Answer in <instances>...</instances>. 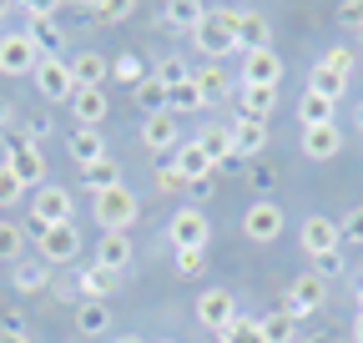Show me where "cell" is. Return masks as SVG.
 Wrapping results in <instances>:
<instances>
[{
	"instance_id": "6da1fadb",
	"label": "cell",
	"mask_w": 363,
	"mask_h": 343,
	"mask_svg": "<svg viewBox=\"0 0 363 343\" xmlns=\"http://www.w3.org/2000/svg\"><path fill=\"white\" fill-rule=\"evenodd\" d=\"M192 40H197V51L207 61H227L238 51V6H207V16L192 30Z\"/></svg>"
},
{
	"instance_id": "7a4b0ae2",
	"label": "cell",
	"mask_w": 363,
	"mask_h": 343,
	"mask_svg": "<svg viewBox=\"0 0 363 343\" xmlns=\"http://www.w3.org/2000/svg\"><path fill=\"white\" fill-rule=\"evenodd\" d=\"M91 212H96V227H101V232H126L136 218H142V197L121 182V187H111V192H96V197H91Z\"/></svg>"
},
{
	"instance_id": "3957f363",
	"label": "cell",
	"mask_w": 363,
	"mask_h": 343,
	"mask_svg": "<svg viewBox=\"0 0 363 343\" xmlns=\"http://www.w3.org/2000/svg\"><path fill=\"white\" fill-rule=\"evenodd\" d=\"M167 237H172L177 252H207V242H212L207 212H202L197 202H182V207L172 212V223H167Z\"/></svg>"
},
{
	"instance_id": "277c9868",
	"label": "cell",
	"mask_w": 363,
	"mask_h": 343,
	"mask_svg": "<svg viewBox=\"0 0 363 343\" xmlns=\"http://www.w3.org/2000/svg\"><path fill=\"white\" fill-rule=\"evenodd\" d=\"M71 218H76V202H71V192H66V187H56V182L35 187V197H30V227H35V237H40L45 227L71 223Z\"/></svg>"
},
{
	"instance_id": "5b68a950",
	"label": "cell",
	"mask_w": 363,
	"mask_h": 343,
	"mask_svg": "<svg viewBox=\"0 0 363 343\" xmlns=\"http://www.w3.org/2000/svg\"><path fill=\"white\" fill-rule=\"evenodd\" d=\"M30 81H35V91H40L45 101H71V96H76L71 61H61V56H40V66L30 71Z\"/></svg>"
},
{
	"instance_id": "8992f818",
	"label": "cell",
	"mask_w": 363,
	"mask_h": 343,
	"mask_svg": "<svg viewBox=\"0 0 363 343\" xmlns=\"http://www.w3.org/2000/svg\"><path fill=\"white\" fill-rule=\"evenodd\" d=\"M283 227H288V218H283V207L278 202H252L247 212H242V237L247 242H278L283 237Z\"/></svg>"
},
{
	"instance_id": "52a82bcc",
	"label": "cell",
	"mask_w": 363,
	"mask_h": 343,
	"mask_svg": "<svg viewBox=\"0 0 363 343\" xmlns=\"http://www.w3.org/2000/svg\"><path fill=\"white\" fill-rule=\"evenodd\" d=\"M298 247H303L308 257H328V252H338V247H343V232H338V223H333V218L313 212V218H303V227H298Z\"/></svg>"
},
{
	"instance_id": "ba28073f",
	"label": "cell",
	"mask_w": 363,
	"mask_h": 343,
	"mask_svg": "<svg viewBox=\"0 0 363 343\" xmlns=\"http://www.w3.org/2000/svg\"><path fill=\"white\" fill-rule=\"evenodd\" d=\"M35 66H40V51H35L30 30H11V35H0V71H6V76H30Z\"/></svg>"
},
{
	"instance_id": "9c48e42d",
	"label": "cell",
	"mask_w": 363,
	"mask_h": 343,
	"mask_svg": "<svg viewBox=\"0 0 363 343\" xmlns=\"http://www.w3.org/2000/svg\"><path fill=\"white\" fill-rule=\"evenodd\" d=\"M142 147L147 152H177L182 147V116L177 111H152V116H142Z\"/></svg>"
},
{
	"instance_id": "30bf717a",
	"label": "cell",
	"mask_w": 363,
	"mask_h": 343,
	"mask_svg": "<svg viewBox=\"0 0 363 343\" xmlns=\"http://www.w3.org/2000/svg\"><path fill=\"white\" fill-rule=\"evenodd\" d=\"M323 303H328V283L318 278V273H298V278H293V288H288V303H283V308L303 323L308 313H318Z\"/></svg>"
},
{
	"instance_id": "8fae6325",
	"label": "cell",
	"mask_w": 363,
	"mask_h": 343,
	"mask_svg": "<svg viewBox=\"0 0 363 343\" xmlns=\"http://www.w3.org/2000/svg\"><path fill=\"white\" fill-rule=\"evenodd\" d=\"M6 167L16 172L26 187H35V182L45 177V157H40V147L26 142V137H6Z\"/></svg>"
},
{
	"instance_id": "7c38bea8",
	"label": "cell",
	"mask_w": 363,
	"mask_h": 343,
	"mask_svg": "<svg viewBox=\"0 0 363 343\" xmlns=\"http://www.w3.org/2000/svg\"><path fill=\"white\" fill-rule=\"evenodd\" d=\"M283 56L278 51H242V86H272V91H278L283 86Z\"/></svg>"
},
{
	"instance_id": "4fadbf2b",
	"label": "cell",
	"mask_w": 363,
	"mask_h": 343,
	"mask_svg": "<svg viewBox=\"0 0 363 343\" xmlns=\"http://www.w3.org/2000/svg\"><path fill=\"white\" fill-rule=\"evenodd\" d=\"M303 157L308 162H333L343 152V126L338 121H323V126H303V137H298Z\"/></svg>"
},
{
	"instance_id": "5bb4252c",
	"label": "cell",
	"mask_w": 363,
	"mask_h": 343,
	"mask_svg": "<svg viewBox=\"0 0 363 343\" xmlns=\"http://www.w3.org/2000/svg\"><path fill=\"white\" fill-rule=\"evenodd\" d=\"M76 252H81V232H76V223H61V227H45V232H40V263H45V268L71 263Z\"/></svg>"
},
{
	"instance_id": "9a60e30c",
	"label": "cell",
	"mask_w": 363,
	"mask_h": 343,
	"mask_svg": "<svg viewBox=\"0 0 363 343\" xmlns=\"http://www.w3.org/2000/svg\"><path fill=\"white\" fill-rule=\"evenodd\" d=\"M233 318H238V298L227 293V288H207V293H197V323H202V328L222 333Z\"/></svg>"
},
{
	"instance_id": "2e32d148",
	"label": "cell",
	"mask_w": 363,
	"mask_h": 343,
	"mask_svg": "<svg viewBox=\"0 0 363 343\" xmlns=\"http://www.w3.org/2000/svg\"><path fill=\"white\" fill-rule=\"evenodd\" d=\"M71 81H76V91H106L111 61H106L101 51H76V56H71Z\"/></svg>"
},
{
	"instance_id": "e0dca14e",
	"label": "cell",
	"mask_w": 363,
	"mask_h": 343,
	"mask_svg": "<svg viewBox=\"0 0 363 343\" xmlns=\"http://www.w3.org/2000/svg\"><path fill=\"white\" fill-rule=\"evenodd\" d=\"M136 257V242H131V232H101L96 237V268H106V273H121L126 263Z\"/></svg>"
},
{
	"instance_id": "ac0fdd59",
	"label": "cell",
	"mask_w": 363,
	"mask_h": 343,
	"mask_svg": "<svg viewBox=\"0 0 363 343\" xmlns=\"http://www.w3.org/2000/svg\"><path fill=\"white\" fill-rule=\"evenodd\" d=\"M267 40H272L267 16L252 6H238V51H267Z\"/></svg>"
},
{
	"instance_id": "d6986e66",
	"label": "cell",
	"mask_w": 363,
	"mask_h": 343,
	"mask_svg": "<svg viewBox=\"0 0 363 343\" xmlns=\"http://www.w3.org/2000/svg\"><path fill=\"white\" fill-rule=\"evenodd\" d=\"M66 152H71V162L86 172V167H96V162H106V132H91V126H76L71 132V142H66Z\"/></svg>"
},
{
	"instance_id": "ffe728a7",
	"label": "cell",
	"mask_w": 363,
	"mask_h": 343,
	"mask_svg": "<svg viewBox=\"0 0 363 343\" xmlns=\"http://www.w3.org/2000/svg\"><path fill=\"white\" fill-rule=\"evenodd\" d=\"M272 111H278V91H272V86H242V81H238V116L267 121Z\"/></svg>"
},
{
	"instance_id": "44dd1931",
	"label": "cell",
	"mask_w": 363,
	"mask_h": 343,
	"mask_svg": "<svg viewBox=\"0 0 363 343\" xmlns=\"http://www.w3.org/2000/svg\"><path fill=\"white\" fill-rule=\"evenodd\" d=\"M172 172H177V177L182 182H202V177H212V162H207V152L197 147V142H182L177 152H172Z\"/></svg>"
},
{
	"instance_id": "7402d4cb",
	"label": "cell",
	"mask_w": 363,
	"mask_h": 343,
	"mask_svg": "<svg viewBox=\"0 0 363 343\" xmlns=\"http://www.w3.org/2000/svg\"><path fill=\"white\" fill-rule=\"evenodd\" d=\"M227 137H233V152H238V157H262V147H267V121L238 116L233 126H227Z\"/></svg>"
},
{
	"instance_id": "603a6c76",
	"label": "cell",
	"mask_w": 363,
	"mask_h": 343,
	"mask_svg": "<svg viewBox=\"0 0 363 343\" xmlns=\"http://www.w3.org/2000/svg\"><path fill=\"white\" fill-rule=\"evenodd\" d=\"M106 111H111L106 91H76V96H71V116H76V126H91V132H101Z\"/></svg>"
},
{
	"instance_id": "cb8c5ba5",
	"label": "cell",
	"mask_w": 363,
	"mask_h": 343,
	"mask_svg": "<svg viewBox=\"0 0 363 343\" xmlns=\"http://www.w3.org/2000/svg\"><path fill=\"white\" fill-rule=\"evenodd\" d=\"M257 323H262V338H267V343H298V338H303V323H298L288 308H272V313H262Z\"/></svg>"
},
{
	"instance_id": "d4e9b609",
	"label": "cell",
	"mask_w": 363,
	"mask_h": 343,
	"mask_svg": "<svg viewBox=\"0 0 363 343\" xmlns=\"http://www.w3.org/2000/svg\"><path fill=\"white\" fill-rule=\"evenodd\" d=\"M56 6H40V16L30 21V40H35V51L40 56H61V26L51 21Z\"/></svg>"
},
{
	"instance_id": "484cf974",
	"label": "cell",
	"mask_w": 363,
	"mask_h": 343,
	"mask_svg": "<svg viewBox=\"0 0 363 343\" xmlns=\"http://www.w3.org/2000/svg\"><path fill=\"white\" fill-rule=\"evenodd\" d=\"M116 283H121V273H106V268H81V293H86V303H106V293H116Z\"/></svg>"
},
{
	"instance_id": "4316f807",
	"label": "cell",
	"mask_w": 363,
	"mask_h": 343,
	"mask_svg": "<svg viewBox=\"0 0 363 343\" xmlns=\"http://www.w3.org/2000/svg\"><path fill=\"white\" fill-rule=\"evenodd\" d=\"M202 106H207V96H202V86H197L192 76L167 91V111H177V116H192V111H202Z\"/></svg>"
},
{
	"instance_id": "83f0119b",
	"label": "cell",
	"mask_w": 363,
	"mask_h": 343,
	"mask_svg": "<svg viewBox=\"0 0 363 343\" xmlns=\"http://www.w3.org/2000/svg\"><path fill=\"white\" fill-rule=\"evenodd\" d=\"M192 81L202 86V96H207V101H217V96L233 91V76H227V66H222V61H207L202 71H192Z\"/></svg>"
},
{
	"instance_id": "f1b7e54d",
	"label": "cell",
	"mask_w": 363,
	"mask_h": 343,
	"mask_svg": "<svg viewBox=\"0 0 363 343\" xmlns=\"http://www.w3.org/2000/svg\"><path fill=\"white\" fill-rule=\"evenodd\" d=\"M106 328H111V308L106 303H81L76 308V333L81 338H101Z\"/></svg>"
},
{
	"instance_id": "f546056e",
	"label": "cell",
	"mask_w": 363,
	"mask_h": 343,
	"mask_svg": "<svg viewBox=\"0 0 363 343\" xmlns=\"http://www.w3.org/2000/svg\"><path fill=\"white\" fill-rule=\"evenodd\" d=\"M11 283H16V293H45V283H51V268L45 263H21L11 268Z\"/></svg>"
},
{
	"instance_id": "4dcf8cb0",
	"label": "cell",
	"mask_w": 363,
	"mask_h": 343,
	"mask_svg": "<svg viewBox=\"0 0 363 343\" xmlns=\"http://www.w3.org/2000/svg\"><path fill=\"white\" fill-rule=\"evenodd\" d=\"M197 147L207 152V162H212L217 172H222V162H227V157H238V152H233V137H227V126H207V132L197 137Z\"/></svg>"
},
{
	"instance_id": "1f68e13d",
	"label": "cell",
	"mask_w": 363,
	"mask_h": 343,
	"mask_svg": "<svg viewBox=\"0 0 363 343\" xmlns=\"http://www.w3.org/2000/svg\"><path fill=\"white\" fill-rule=\"evenodd\" d=\"M333 106H338V101L318 96V91H303V101H298V126H323V121H333Z\"/></svg>"
},
{
	"instance_id": "d6a6232c",
	"label": "cell",
	"mask_w": 363,
	"mask_h": 343,
	"mask_svg": "<svg viewBox=\"0 0 363 343\" xmlns=\"http://www.w3.org/2000/svg\"><path fill=\"white\" fill-rule=\"evenodd\" d=\"M81 182L91 187V197H96V192H111V187H121V167L106 157V162H96V167H86V172H81Z\"/></svg>"
},
{
	"instance_id": "836d02e7",
	"label": "cell",
	"mask_w": 363,
	"mask_h": 343,
	"mask_svg": "<svg viewBox=\"0 0 363 343\" xmlns=\"http://www.w3.org/2000/svg\"><path fill=\"white\" fill-rule=\"evenodd\" d=\"M162 11H167V26H182V30H197L202 16H207L202 0H172V6H162Z\"/></svg>"
},
{
	"instance_id": "e575fe53",
	"label": "cell",
	"mask_w": 363,
	"mask_h": 343,
	"mask_svg": "<svg viewBox=\"0 0 363 343\" xmlns=\"http://www.w3.org/2000/svg\"><path fill=\"white\" fill-rule=\"evenodd\" d=\"M131 101L142 106V116H152V111H167V86H162L157 76H147L142 86H131Z\"/></svg>"
},
{
	"instance_id": "d590c367",
	"label": "cell",
	"mask_w": 363,
	"mask_h": 343,
	"mask_svg": "<svg viewBox=\"0 0 363 343\" xmlns=\"http://www.w3.org/2000/svg\"><path fill=\"white\" fill-rule=\"evenodd\" d=\"M217 343H267V338H262V323H257V318L238 313L233 323H227V328L217 333Z\"/></svg>"
},
{
	"instance_id": "8d00e7d4",
	"label": "cell",
	"mask_w": 363,
	"mask_h": 343,
	"mask_svg": "<svg viewBox=\"0 0 363 343\" xmlns=\"http://www.w3.org/2000/svg\"><path fill=\"white\" fill-rule=\"evenodd\" d=\"M308 91H318V96L338 101V96L348 91V76H338V71H328V66H313V76H308Z\"/></svg>"
},
{
	"instance_id": "74e56055",
	"label": "cell",
	"mask_w": 363,
	"mask_h": 343,
	"mask_svg": "<svg viewBox=\"0 0 363 343\" xmlns=\"http://www.w3.org/2000/svg\"><path fill=\"white\" fill-rule=\"evenodd\" d=\"M131 11H136V0H101V6H91V21L96 26H121Z\"/></svg>"
},
{
	"instance_id": "f35d334b",
	"label": "cell",
	"mask_w": 363,
	"mask_h": 343,
	"mask_svg": "<svg viewBox=\"0 0 363 343\" xmlns=\"http://www.w3.org/2000/svg\"><path fill=\"white\" fill-rule=\"evenodd\" d=\"M21 247H26V232H21L16 223H0V257H6L11 268L21 263Z\"/></svg>"
},
{
	"instance_id": "ab89813d",
	"label": "cell",
	"mask_w": 363,
	"mask_h": 343,
	"mask_svg": "<svg viewBox=\"0 0 363 343\" xmlns=\"http://www.w3.org/2000/svg\"><path fill=\"white\" fill-rule=\"evenodd\" d=\"M21 192H26V182L16 177L6 162H0V207H16V202H21Z\"/></svg>"
},
{
	"instance_id": "60d3db41",
	"label": "cell",
	"mask_w": 363,
	"mask_h": 343,
	"mask_svg": "<svg viewBox=\"0 0 363 343\" xmlns=\"http://www.w3.org/2000/svg\"><path fill=\"white\" fill-rule=\"evenodd\" d=\"M353 61H358V51L333 46V51H323V61H318V66H328V71H338V76H353Z\"/></svg>"
},
{
	"instance_id": "b9f144b4",
	"label": "cell",
	"mask_w": 363,
	"mask_h": 343,
	"mask_svg": "<svg viewBox=\"0 0 363 343\" xmlns=\"http://www.w3.org/2000/svg\"><path fill=\"white\" fill-rule=\"evenodd\" d=\"M111 76H116V81H126V86H142V81H147V76H142V61H136L131 51H126V56H116Z\"/></svg>"
},
{
	"instance_id": "7bdbcfd3",
	"label": "cell",
	"mask_w": 363,
	"mask_h": 343,
	"mask_svg": "<svg viewBox=\"0 0 363 343\" xmlns=\"http://www.w3.org/2000/svg\"><path fill=\"white\" fill-rule=\"evenodd\" d=\"M187 76H192V71H187V66H182L177 56H167V61L157 66V81L167 86V91H172V86H182V81H187Z\"/></svg>"
},
{
	"instance_id": "ee69618b",
	"label": "cell",
	"mask_w": 363,
	"mask_h": 343,
	"mask_svg": "<svg viewBox=\"0 0 363 343\" xmlns=\"http://www.w3.org/2000/svg\"><path fill=\"white\" fill-rule=\"evenodd\" d=\"M338 232H343V242L363 247V207H353V212H348V218L338 223Z\"/></svg>"
},
{
	"instance_id": "f6af8a7d",
	"label": "cell",
	"mask_w": 363,
	"mask_h": 343,
	"mask_svg": "<svg viewBox=\"0 0 363 343\" xmlns=\"http://www.w3.org/2000/svg\"><path fill=\"white\" fill-rule=\"evenodd\" d=\"M207 268V252H177V273L182 278H197Z\"/></svg>"
},
{
	"instance_id": "bcb514c9",
	"label": "cell",
	"mask_w": 363,
	"mask_h": 343,
	"mask_svg": "<svg viewBox=\"0 0 363 343\" xmlns=\"http://www.w3.org/2000/svg\"><path fill=\"white\" fill-rule=\"evenodd\" d=\"M313 273L323 278V283H328V278H338V273H343V257H338V252H328V257H313Z\"/></svg>"
},
{
	"instance_id": "7dc6e473",
	"label": "cell",
	"mask_w": 363,
	"mask_h": 343,
	"mask_svg": "<svg viewBox=\"0 0 363 343\" xmlns=\"http://www.w3.org/2000/svg\"><path fill=\"white\" fill-rule=\"evenodd\" d=\"M272 182H278V172H267V167H257V172H252V192H257V202H267Z\"/></svg>"
},
{
	"instance_id": "c3c4849f",
	"label": "cell",
	"mask_w": 363,
	"mask_h": 343,
	"mask_svg": "<svg viewBox=\"0 0 363 343\" xmlns=\"http://www.w3.org/2000/svg\"><path fill=\"white\" fill-rule=\"evenodd\" d=\"M338 21H343V26H358V30H363V0H343V6H338Z\"/></svg>"
},
{
	"instance_id": "681fc988",
	"label": "cell",
	"mask_w": 363,
	"mask_h": 343,
	"mask_svg": "<svg viewBox=\"0 0 363 343\" xmlns=\"http://www.w3.org/2000/svg\"><path fill=\"white\" fill-rule=\"evenodd\" d=\"M45 132H51V121H45V116H30V132H26V142H35V147H40V137H45Z\"/></svg>"
},
{
	"instance_id": "f907efd6",
	"label": "cell",
	"mask_w": 363,
	"mask_h": 343,
	"mask_svg": "<svg viewBox=\"0 0 363 343\" xmlns=\"http://www.w3.org/2000/svg\"><path fill=\"white\" fill-rule=\"evenodd\" d=\"M157 187H162V192H177V187H187V182H182V177H177L172 167H162V177H157Z\"/></svg>"
},
{
	"instance_id": "816d5d0a",
	"label": "cell",
	"mask_w": 363,
	"mask_h": 343,
	"mask_svg": "<svg viewBox=\"0 0 363 343\" xmlns=\"http://www.w3.org/2000/svg\"><path fill=\"white\" fill-rule=\"evenodd\" d=\"M212 187H217V172H212V177H202V182H187V192H192V197H207Z\"/></svg>"
},
{
	"instance_id": "f5cc1de1",
	"label": "cell",
	"mask_w": 363,
	"mask_h": 343,
	"mask_svg": "<svg viewBox=\"0 0 363 343\" xmlns=\"http://www.w3.org/2000/svg\"><path fill=\"white\" fill-rule=\"evenodd\" d=\"M11 116H16V106H11L6 96H0V126H11Z\"/></svg>"
},
{
	"instance_id": "db71d44e",
	"label": "cell",
	"mask_w": 363,
	"mask_h": 343,
	"mask_svg": "<svg viewBox=\"0 0 363 343\" xmlns=\"http://www.w3.org/2000/svg\"><path fill=\"white\" fill-rule=\"evenodd\" d=\"M0 343H30V333H0Z\"/></svg>"
},
{
	"instance_id": "11a10c76",
	"label": "cell",
	"mask_w": 363,
	"mask_h": 343,
	"mask_svg": "<svg viewBox=\"0 0 363 343\" xmlns=\"http://www.w3.org/2000/svg\"><path fill=\"white\" fill-rule=\"evenodd\" d=\"M353 343H363V308H358V318H353Z\"/></svg>"
},
{
	"instance_id": "9f6ffc18",
	"label": "cell",
	"mask_w": 363,
	"mask_h": 343,
	"mask_svg": "<svg viewBox=\"0 0 363 343\" xmlns=\"http://www.w3.org/2000/svg\"><path fill=\"white\" fill-rule=\"evenodd\" d=\"M353 132H363V101L353 106Z\"/></svg>"
},
{
	"instance_id": "6f0895ef",
	"label": "cell",
	"mask_w": 363,
	"mask_h": 343,
	"mask_svg": "<svg viewBox=\"0 0 363 343\" xmlns=\"http://www.w3.org/2000/svg\"><path fill=\"white\" fill-rule=\"evenodd\" d=\"M358 308H363V278H358Z\"/></svg>"
},
{
	"instance_id": "680465c9",
	"label": "cell",
	"mask_w": 363,
	"mask_h": 343,
	"mask_svg": "<svg viewBox=\"0 0 363 343\" xmlns=\"http://www.w3.org/2000/svg\"><path fill=\"white\" fill-rule=\"evenodd\" d=\"M116 343H142V338H116Z\"/></svg>"
},
{
	"instance_id": "91938a15",
	"label": "cell",
	"mask_w": 363,
	"mask_h": 343,
	"mask_svg": "<svg viewBox=\"0 0 363 343\" xmlns=\"http://www.w3.org/2000/svg\"><path fill=\"white\" fill-rule=\"evenodd\" d=\"M298 343H313V338H298Z\"/></svg>"
},
{
	"instance_id": "94428289",
	"label": "cell",
	"mask_w": 363,
	"mask_h": 343,
	"mask_svg": "<svg viewBox=\"0 0 363 343\" xmlns=\"http://www.w3.org/2000/svg\"><path fill=\"white\" fill-rule=\"evenodd\" d=\"M162 343H172V338H162Z\"/></svg>"
}]
</instances>
